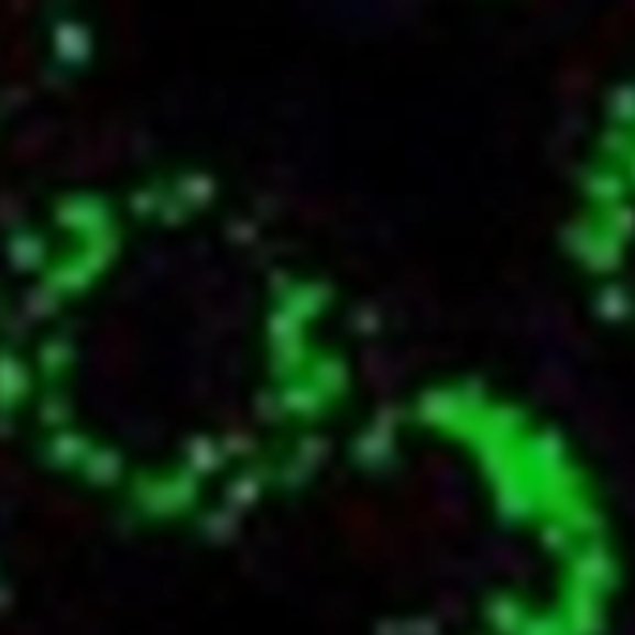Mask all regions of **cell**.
Listing matches in <instances>:
<instances>
[{
    "mask_svg": "<svg viewBox=\"0 0 635 635\" xmlns=\"http://www.w3.org/2000/svg\"><path fill=\"white\" fill-rule=\"evenodd\" d=\"M558 256L583 313L635 342V53L591 89L565 145Z\"/></svg>",
    "mask_w": 635,
    "mask_h": 635,
    "instance_id": "3",
    "label": "cell"
},
{
    "mask_svg": "<svg viewBox=\"0 0 635 635\" xmlns=\"http://www.w3.org/2000/svg\"><path fill=\"white\" fill-rule=\"evenodd\" d=\"M339 502L372 635H617L632 588L613 494L550 409L472 369L375 398Z\"/></svg>",
    "mask_w": 635,
    "mask_h": 635,
    "instance_id": "2",
    "label": "cell"
},
{
    "mask_svg": "<svg viewBox=\"0 0 635 635\" xmlns=\"http://www.w3.org/2000/svg\"><path fill=\"white\" fill-rule=\"evenodd\" d=\"M0 635H56L42 610L30 602L23 580L0 554Z\"/></svg>",
    "mask_w": 635,
    "mask_h": 635,
    "instance_id": "4",
    "label": "cell"
},
{
    "mask_svg": "<svg viewBox=\"0 0 635 635\" xmlns=\"http://www.w3.org/2000/svg\"><path fill=\"white\" fill-rule=\"evenodd\" d=\"M372 402L353 286L220 183L59 197L0 242V450L138 535L320 502Z\"/></svg>",
    "mask_w": 635,
    "mask_h": 635,
    "instance_id": "1",
    "label": "cell"
}]
</instances>
